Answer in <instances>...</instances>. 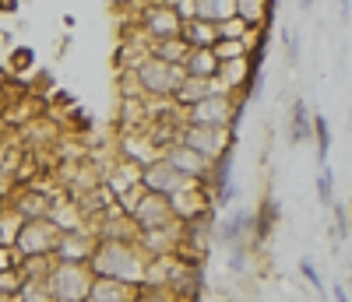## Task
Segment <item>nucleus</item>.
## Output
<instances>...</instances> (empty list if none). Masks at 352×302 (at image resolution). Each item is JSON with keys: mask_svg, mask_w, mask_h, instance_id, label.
<instances>
[{"mask_svg": "<svg viewBox=\"0 0 352 302\" xmlns=\"http://www.w3.org/2000/svg\"><path fill=\"white\" fill-rule=\"evenodd\" d=\"M88 264H92L96 278H116V281L141 285L144 281V267H148V257L138 250L134 239H102Z\"/></svg>", "mask_w": 352, "mask_h": 302, "instance_id": "f257e3e1", "label": "nucleus"}, {"mask_svg": "<svg viewBox=\"0 0 352 302\" xmlns=\"http://www.w3.org/2000/svg\"><path fill=\"white\" fill-rule=\"evenodd\" d=\"M134 292H138V285H131V281L96 278V285H92L85 302H134Z\"/></svg>", "mask_w": 352, "mask_h": 302, "instance_id": "f3484780", "label": "nucleus"}, {"mask_svg": "<svg viewBox=\"0 0 352 302\" xmlns=\"http://www.w3.org/2000/svg\"><path fill=\"white\" fill-rule=\"evenodd\" d=\"M4 134H8V130H4V119H0V137H4Z\"/></svg>", "mask_w": 352, "mask_h": 302, "instance_id": "a19ab883", "label": "nucleus"}, {"mask_svg": "<svg viewBox=\"0 0 352 302\" xmlns=\"http://www.w3.org/2000/svg\"><path fill=\"white\" fill-rule=\"evenodd\" d=\"M331 299H335V302H352V299H349V292H345L342 285H335V288H331Z\"/></svg>", "mask_w": 352, "mask_h": 302, "instance_id": "e433bc0d", "label": "nucleus"}, {"mask_svg": "<svg viewBox=\"0 0 352 302\" xmlns=\"http://www.w3.org/2000/svg\"><path fill=\"white\" fill-rule=\"evenodd\" d=\"M219 64H222V60L215 56L212 46H194L187 53V60H184V71L194 74V78H215L219 74Z\"/></svg>", "mask_w": 352, "mask_h": 302, "instance_id": "aec40b11", "label": "nucleus"}, {"mask_svg": "<svg viewBox=\"0 0 352 302\" xmlns=\"http://www.w3.org/2000/svg\"><path fill=\"white\" fill-rule=\"evenodd\" d=\"M131 222H134L138 229H159V225L176 222V215H173V204H169V197L144 190V194H141V200L131 207Z\"/></svg>", "mask_w": 352, "mask_h": 302, "instance_id": "f8f14e48", "label": "nucleus"}, {"mask_svg": "<svg viewBox=\"0 0 352 302\" xmlns=\"http://www.w3.org/2000/svg\"><path fill=\"white\" fill-rule=\"evenodd\" d=\"M194 302H201V299H194Z\"/></svg>", "mask_w": 352, "mask_h": 302, "instance_id": "37998d69", "label": "nucleus"}, {"mask_svg": "<svg viewBox=\"0 0 352 302\" xmlns=\"http://www.w3.org/2000/svg\"><path fill=\"white\" fill-rule=\"evenodd\" d=\"M180 141L194 151H201L204 159H222L236 148V134L232 127H194V124H184L180 127Z\"/></svg>", "mask_w": 352, "mask_h": 302, "instance_id": "423d86ee", "label": "nucleus"}, {"mask_svg": "<svg viewBox=\"0 0 352 302\" xmlns=\"http://www.w3.org/2000/svg\"><path fill=\"white\" fill-rule=\"evenodd\" d=\"M236 18H243L254 32H268L275 21L272 0H236Z\"/></svg>", "mask_w": 352, "mask_h": 302, "instance_id": "a211bd4d", "label": "nucleus"}, {"mask_svg": "<svg viewBox=\"0 0 352 302\" xmlns=\"http://www.w3.org/2000/svg\"><path fill=\"white\" fill-rule=\"evenodd\" d=\"M278 225V200L268 194V197H261L257 204V215H254V243H264Z\"/></svg>", "mask_w": 352, "mask_h": 302, "instance_id": "412c9836", "label": "nucleus"}, {"mask_svg": "<svg viewBox=\"0 0 352 302\" xmlns=\"http://www.w3.org/2000/svg\"><path fill=\"white\" fill-rule=\"evenodd\" d=\"M243 109H247L243 99L229 95V92H215L180 113H184V124H194V127H232L236 130V124L243 119Z\"/></svg>", "mask_w": 352, "mask_h": 302, "instance_id": "7ed1b4c3", "label": "nucleus"}, {"mask_svg": "<svg viewBox=\"0 0 352 302\" xmlns=\"http://www.w3.org/2000/svg\"><path fill=\"white\" fill-rule=\"evenodd\" d=\"M36 88H39V92H50V88H53V78H50V71H43V74L36 78Z\"/></svg>", "mask_w": 352, "mask_h": 302, "instance_id": "f704fd0d", "label": "nucleus"}, {"mask_svg": "<svg viewBox=\"0 0 352 302\" xmlns=\"http://www.w3.org/2000/svg\"><path fill=\"white\" fill-rule=\"evenodd\" d=\"M331 215H335V239H345L349 235V215H345V204H331Z\"/></svg>", "mask_w": 352, "mask_h": 302, "instance_id": "2f4dec72", "label": "nucleus"}, {"mask_svg": "<svg viewBox=\"0 0 352 302\" xmlns=\"http://www.w3.org/2000/svg\"><path fill=\"white\" fill-rule=\"evenodd\" d=\"M53 260H56V257H25V260H21L25 278H46L50 267H53Z\"/></svg>", "mask_w": 352, "mask_h": 302, "instance_id": "c756f323", "label": "nucleus"}, {"mask_svg": "<svg viewBox=\"0 0 352 302\" xmlns=\"http://www.w3.org/2000/svg\"><path fill=\"white\" fill-rule=\"evenodd\" d=\"M190 183H197V179L184 176L176 165H169L162 155H159V159H152L148 165L141 169V187H144V190H152V194H162V197L180 194V190H184V187H190Z\"/></svg>", "mask_w": 352, "mask_h": 302, "instance_id": "1a4fd4ad", "label": "nucleus"}, {"mask_svg": "<svg viewBox=\"0 0 352 302\" xmlns=\"http://www.w3.org/2000/svg\"><path fill=\"white\" fill-rule=\"evenodd\" d=\"M317 200H320V207H328V211L335 204V172H331L328 162L320 165V172H317Z\"/></svg>", "mask_w": 352, "mask_h": 302, "instance_id": "393cba45", "label": "nucleus"}, {"mask_svg": "<svg viewBox=\"0 0 352 302\" xmlns=\"http://www.w3.org/2000/svg\"><path fill=\"white\" fill-rule=\"evenodd\" d=\"M4 207H8V197H4V194H0V211H4Z\"/></svg>", "mask_w": 352, "mask_h": 302, "instance_id": "ea45409f", "label": "nucleus"}, {"mask_svg": "<svg viewBox=\"0 0 352 302\" xmlns=\"http://www.w3.org/2000/svg\"><path fill=\"white\" fill-rule=\"evenodd\" d=\"M180 36L194 46H215L219 43V25L215 21H201V18H187L184 28H180Z\"/></svg>", "mask_w": 352, "mask_h": 302, "instance_id": "4be33fe9", "label": "nucleus"}, {"mask_svg": "<svg viewBox=\"0 0 352 302\" xmlns=\"http://www.w3.org/2000/svg\"><path fill=\"white\" fill-rule=\"evenodd\" d=\"M8 204L18 211L25 222H28V218H46L50 207H53V194H50L43 183H25V187H18V190L8 197Z\"/></svg>", "mask_w": 352, "mask_h": 302, "instance_id": "ddd939ff", "label": "nucleus"}, {"mask_svg": "<svg viewBox=\"0 0 352 302\" xmlns=\"http://www.w3.org/2000/svg\"><path fill=\"white\" fill-rule=\"evenodd\" d=\"M53 102H56V106H74V95H67V92H53Z\"/></svg>", "mask_w": 352, "mask_h": 302, "instance_id": "c9c22d12", "label": "nucleus"}, {"mask_svg": "<svg viewBox=\"0 0 352 302\" xmlns=\"http://www.w3.org/2000/svg\"><path fill=\"white\" fill-rule=\"evenodd\" d=\"M338 8H342V14H349V0H338Z\"/></svg>", "mask_w": 352, "mask_h": 302, "instance_id": "58836bf2", "label": "nucleus"}, {"mask_svg": "<svg viewBox=\"0 0 352 302\" xmlns=\"http://www.w3.org/2000/svg\"><path fill=\"white\" fill-rule=\"evenodd\" d=\"M289 141L292 144L314 141V113H310V106L303 99H296V102H292V109H289Z\"/></svg>", "mask_w": 352, "mask_h": 302, "instance_id": "6ab92c4d", "label": "nucleus"}, {"mask_svg": "<svg viewBox=\"0 0 352 302\" xmlns=\"http://www.w3.org/2000/svg\"><path fill=\"white\" fill-rule=\"evenodd\" d=\"M134 28L141 36H148L152 43L155 39H173V36H180L184 18H180V11H176L169 0H152V4H138Z\"/></svg>", "mask_w": 352, "mask_h": 302, "instance_id": "39448f33", "label": "nucleus"}, {"mask_svg": "<svg viewBox=\"0 0 352 302\" xmlns=\"http://www.w3.org/2000/svg\"><path fill=\"white\" fill-rule=\"evenodd\" d=\"M8 67H11V74H32V67H36V49H32V46H14Z\"/></svg>", "mask_w": 352, "mask_h": 302, "instance_id": "cd10ccee", "label": "nucleus"}, {"mask_svg": "<svg viewBox=\"0 0 352 302\" xmlns=\"http://www.w3.org/2000/svg\"><path fill=\"white\" fill-rule=\"evenodd\" d=\"M134 302H180V299H176L169 288H162V285H138Z\"/></svg>", "mask_w": 352, "mask_h": 302, "instance_id": "c85d7f7f", "label": "nucleus"}, {"mask_svg": "<svg viewBox=\"0 0 352 302\" xmlns=\"http://www.w3.org/2000/svg\"><path fill=\"white\" fill-rule=\"evenodd\" d=\"M21 253H18V246H11V243H4L0 246V270H8V267H21Z\"/></svg>", "mask_w": 352, "mask_h": 302, "instance_id": "473e14b6", "label": "nucleus"}, {"mask_svg": "<svg viewBox=\"0 0 352 302\" xmlns=\"http://www.w3.org/2000/svg\"><path fill=\"white\" fill-rule=\"evenodd\" d=\"M215 92H222L215 78H194V74H187L169 102H173L176 109H187V106H194V102H201V99H208V95H215Z\"/></svg>", "mask_w": 352, "mask_h": 302, "instance_id": "2eb2a0df", "label": "nucleus"}, {"mask_svg": "<svg viewBox=\"0 0 352 302\" xmlns=\"http://www.w3.org/2000/svg\"><path fill=\"white\" fill-rule=\"evenodd\" d=\"M96 246H99V235H96V229H92V222L88 225H81V229H67V232H60V243H56V260H78V264H88L92 260V253H96Z\"/></svg>", "mask_w": 352, "mask_h": 302, "instance_id": "9b49d317", "label": "nucleus"}, {"mask_svg": "<svg viewBox=\"0 0 352 302\" xmlns=\"http://www.w3.org/2000/svg\"><path fill=\"white\" fill-rule=\"evenodd\" d=\"M314 4H317V0H300V8H303V11H310Z\"/></svg>", "mask_w": 352, "mask_h": 302, "instance_id": "4c0bfd02", "label": "nucleus"}, {"mask_svg": "<svg viewBox=\"0 0 352 302\" xmlns=\"http://www.w3.org/2000/svg\"><path fill=\"white\" fill-rule=\"evenodd\" d=\"M18 295H21V302H56L50 285H46V278H25Z\"/></svg>", "mask_w": 352, "mask_h": 302, "instance_id": "a878e982", "label": "nucleus"}, {"mask_svg": "<svg viewBox=\"0 0 352 302\" xmlns=\"http://www.w3.org/2000/svg\"><path fill=\"white\" fill-rule=\"evenodd\" d=\"M56 243H60V229L50 218H28L14 239V246L21 257H53Z\"/></svg>", "mask_w": 352, "mask_h": 302, "instance_id": "0eeeda50", "label": "nucleus"}, {"mask_svg": "<svg viewBox=\"0 0 352 302\" xmlns=\"http://www.w3.org/2000/svg\"><path fill=\"white\" fill-rule=\"evenodd\" d=\"M0 246H4V239H0Z\"/></svg>", "mask_w": 352, "mask_h": 302, "instance_id": "79ce46f5", "label": "nucleus"}, {"mask_svg": "<svg viewBox=\"0 0 352 302\" xmlns=\"http://www.w3.org/2000/svg\"><path fill=\"white\" fill-rule=\"evenodd\" d=\"M169 204H173L176 222H194V218L212 215V211H215V200H212V194H208V187H204V183H190V187H184L180 194H173V197H169Z\"/></svg>", "mask_w": 352, "mask_h": 302, "instance_id": "9d476101", "label": "nucleus"}, {"mask_svg": "<svg viewBox=\"0 0 352 302\" xmlns=\"http://www.w3.org/2000/svg\"><path fill=\"white\" fill-rule=\"evenodd\" d=\"M314 141H317V159L324 165L331 159V127H328V116H317L314 113Z\"/></svg>", "mask_w": 352, "mask_h": 302, "instance_id": "b1692460", "label": "nucleus"}, {"mask_svg": "<svg viewBox=\"0 0 352 302\" xmlns=\"http://www.w3.org/2000/svg\"><path fill=\"white\" fill-rule=\"evenodd\" d=\"M131 71H134V81H138V88L144 92V99H173L176 88H180V81L187 78L184 64H169V60H162L155 53H148Z\"/></svg>", "mask_w": 352, "mask_h": 302, "instance_id": "f03ea898", "label": "nucleus"}, {"mask_svg": "<svg viewBox=\"0 0 352 302\" xmlns=\"http://www.w3.org/2000/svg\"><path fill=\"white\" fill-rule=\"evenodd\" d=\"M215 235H219V243H226V246H236V243H254V215L250 211H240V215H232L229 222H222L219 229H215Z\"/></svg>", "mask_w": 352, "mask_h": 302, "instance_id": "dca6fc26", "label": "nucleus"}, {"mask_svg": "<svg viewBox=\"0 0 352 302\" xmlns=\"http://www.w3.org/2000/svg\"><path fill=\"white\" fill-rule=\"evenodd\" d=\"M162 159H166L169 165H176L184 176L197 179V183H204V179H208V169H212V159H204L201 151L187 148L184 141H173V144L162 151Z\"/></svg>", "mask_w": 352, "mask_h": 302, "instance_id": "4468645a", "label": "nucleus"}, {"mask_svg": "<svg viewBox=\"0 0 352 302\" xmlns=\"http://www.w3.org/2000/svg\"><path fill=\"white\" fill-rule=\"evenodd\" d=\"M282 43H285V49H289V60H300V36H292L289 28L282 32Z\"/></svg>", "mask_w": 352, "mask_h": 302, "instance_id": "72a5a7b5", "label": "nucleus"}, {"mask_svg": "<svg viewBox=\"0 0 352 302\" xmlns=\"http://www.w3.org/2000/svg\"><path fill=\"white\" fill-rule=\"evenodd\" d=\"M21 225H25V218L18 215V211H14L11 204H8L4 211H0V239H4V243H11V246H14V239H18Z\"/></svg>", "mask_w": 352, "mask_h": 302, "instance_id": "bb28decb", "label": "nucleus"}, {"mask_svg": "<svg viewBox=\"0 0 352 302\" xmlns=\"http://www.w3.org/2000/svg\"><path fill=\"white\" fill-rule=\"evenodd\" d=\"M152 53H155V56H162V60H169V64H184L187 53H190V43H187L184 36H173V39H155V43H152Z\"/></svg>", "mask_w": 352, "mask_h": 302, "instance_id": "5701e85b", "label": "nucleus"}, {"mask_svg": "<svg viewBox=\"0 0 352 302\" xmlns=\"http://www.w3.org/2000/svg\"><path fill=\"white\" fill-rule=\"evenodd\" d=\"M134 243L148 260L180 253V246H184V222H169V225H159V229H138Z\"/></svg>", "mask_w": 352, "mask_h": 302, "instance_id": "6e6552de", "label": "nucleus"}, {"mask_svg": "<svg viewBox=\"0 0 352 302\" xmlns=\"http://www.w3.org/2000/svg\"><path fill=\"white\" fill-rule=\"evenodd\" d=\"M46 285L56 302H85L88 292L96 285V270L92 264H78V260H53Z\"/></svg>", "mask_w": 352, "mask_h": 302, "instance_id": "20e7f679", "label": "nucleus"}, {"mask_svg": "<svg viewBox=\"0 0 352 302\" xmlns=\"http://www.w3.org/2000/svg\"><path fill=\"white\" fill-rule=\"evenodd\" d=\"M300 275H303V278L320 292V295H324V281H320V275H317V267H314V260H310V257H303V260H300Z\"/></svg>", "mask_w": 352, "mask_h": 302, "instance_id": "7c9ffc66", "label": "nucleus"}]
</instances>
